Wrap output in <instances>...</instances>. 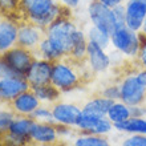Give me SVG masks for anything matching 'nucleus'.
I'll return each mask as SVG.
<instances>
[{
	"instance_id": "1",
	"label": "nucleus",
	"mask_w": 146,
	"mask_h": 146,
	"mask_svg": "<svg viewBox=\"0 0 146 146\" xmlns=\"http://www.w3.org/2000/svg\"><path fill=\"white\" fill-rule=\"evenodd\" d=\"M81 64L82 62H76L68 57L54 61L52 66L50 84L61 93L72 92L80 88L93 73L89 68H81Z\"/></svg>"
},
{
	"instance_id": "2",
	"label": "nucleus",
	"mask_w": 146,
	"mask_h": 146,
	"mask_svg": "<svg viewBox=\"0 0 146 146\" xmlns=\"http://www.w3.org/2000/svg\"><path fill=\"white\" fill-rule=\"evenodd\" d=\"M65 7L57 0H20V17L45 29L54 20L64 16Z\"/></svg>"
},
{
	"instance_id": "3",
	"label": "nucleus",
	"mask_w": 146,
	"mask_h": 146,
	"mask_svg": "<svg viewBox=\"0 0 146 146\" xmlns=\"http://www.w3.org/2000/svg\"><path fill=\"white\" fill-rule=\"evenodd\" d=\"M76 31V24L68 17V15H64L45 28V37L60 50V53L65 58L70 53L73 36Z\"/></svg>"
},
{
	"instance_id": "4",
	"label": "nucleus",
	"mask_w": 146,
	"mask_h": 146,
	"mask_svg": "<svg viewBox=\"0 0 146 146\" xmlns=\"http://www.w3.org/2000/svg\"><path fill=\"white\" fill-rule=\"evenodd\" d=\"M121 101L129 106L142 105L146 101V69L131 72L119 82Z\"/></svg>"
},
{
	"instance_id": "5",
	"label": "nucleus",
	"mask_w": 146,
	"mask_h": 146,
	"mask_svg": "<svg viewBox=\"0 0 146 146\" xmlns=\"http://www.w3.org/2000/svg\"><path fill=\"white\" fill-rule=\"evenodd\" d=\"M110 41L117 50L127 57H137L139 50V32L131 31L125 23L118 24L110 35Z\"/></svg>"
},
{
	"instance_id": "6",
	"label": "nucleus",
	"mask_w": 146,
	"mask_h": 146,
	"mask_svg": "<svg viewBox=\"0 0 146 146\" xmlns=\"http://www.w3.org/2000/svg\"><path fill=\"white\" fill-rule=\"evenodd\" d=\"M88 15L94 27L100 28L109 35H111V32L114 31V28L118 24L114 9L102 4L98 0L90 1L88 7Z\"/></svg>"
},
{
	"instance_id": "7",
	"label": "nucleus",
	"mask_w": 146,
	"mask_h": 146,
	"mask_svg": "<svg viewBox=\"0 0 146 146\" xmlns=\"http://www.w3.org/2000/svg\"><path fill=\"white\" fill-rule=\"evenodd\" d=\"M1 58L5 61L11 72L15 76L20 77H25L29 66L32 65V62L35 60L31 49H27V48H23L19 45L13 46L9 50H7L5 53H3Z\"/></svg>"
},
{
	"instance_id": "8",
	"label": "nucleus",
	"mask_w": 146,
	"mask_h": 146,
	"mask_svg": "<svg viewBox=\"0 0 146 146\" xmlns=\"http://www.w3.org/2000/svg\"><path fill=\"white\" fill-rule=\"evenodd\" d=\"M77 129L80 133H89V134L105 135L114 129V125L108 117H98V115L81 113L77 121Z\"/></svg>"
},
{
	"instance_id": "9",
	"label": "nucleus",
	"mask_w": 146,
	"mask_h": 146,
	"mask_svg": "<svg viewBox=\"0 0 146 146\" xmlns=\"http://www.w3.org/2000/svg\"><path fill=\"white\" fill-rule=\"evenodd\" d=\"M31 89L25 77L7 76L0 78V104H11L23 92Z\"/></svg>"
},
{
	"instance_id": "10",
	"label": "nucleus",
	"mask_w": 146,
	"mask_h": 146,
	"mask_svg": "<svg viewBox=\"0 0 146 146\" xmlns=\"http://www.w3.org/2000/svg\"><path fill=\"white\" fill-rule=\"evenodd\" d=\"M50 109H52V115H53V122L56 125H65L70 127L77 126V121L82 113V108H80L78 105L69 104V102H60V101L52 105Z\"/></svg>"
},
{
	"instance_id": "11",
	"label": "nucleus",
	"mask_w": 146,
	"mask_h": 146,
	"mask_svg": "<svg viewBox=\"0 0 146 146\" xmlns=\"http://www.w3.org/2000/svg\"><path fill=\"white\" fill-rule=\"evenodd\" d=\"M52 66L53 62L44 60V58H35L32 65L29 66L25 80L31 86V89H35L41 85H46L50 82V76H52Z\"/></svg>"
},
{
	"instance_id": "12",
	"label": "nucleus",
	"mask_w": 146,
	"mask_h": 146,
	"mask_svg": "<svg viewBox=\"0 0 146 146\" xmlns=\"http://www.w3.org/2000/svg\"><path fill=\"white\" fill-rule=\"evenodd\" d=\"M146 19V0H127L125 4V24L131 31L139 32Z\"/></svg>"
},
{
	"instance_id": "13",
	"label": "nucleus",
	"mask_w": 146,
	"mask_h": 146,
	"mask_svg": "<svg viewBox=\"0 0 146 146\" xmlns=\"http://www.w3.org/2000/svg\"><path fill=\"white\" fill-rule=\"evenodd\" d=\"M44 36H45V29H42L32 23L24 21V23L19 24L17 45L32 50L37 48Z\"/></svg>"
},
{
	"instance_id": "14",
	"label": "nucleus",
	"mask_w": 146,
	"mask_h": 146,
	"mask_svg": "<svg viewBox=\"0 0 146 146\" xmlns=\"http://www.w3.org/2000/svg\"><path fill=\"white\" fill-rule=\"evenodd\" d=\"M40 105H41V102L35 94V92L32 89H28L12 101L9 104V109L15 113V115L32 117V114L35 113V110Z\"/></svg>"
},
{
	"instance_id": "15",
	"label": "nucleus",
	"mask_w": 146,
	"mask_h": 146,
	"mask_svg": "<svg viewBox=\"0 0 146 146\" xmlns=\"http://www.w3.org/2000/svg\"><path fill=\"white\" fill-rule=\"evenodd\" d=\"M19 23L16 20L4 16L0 19V56L17 45Z\"/></svg>"
},
{
	"instance_id": "16",
	"label": "nucleus",
	"mask_w": 146,
	"mask_h": 146,
	"mask_svg": "<svg viewBox=\"0 0 146 146\" xmlns=\"http://www.w3.org/2000/svg\"><path fill=\"white\" fill-rule=\"evenodd\" d=\"M88 66L93 73H102L109 69L110 66V57L106 54L104 48L94 44L93 41H88V50H86V60Z\"/></svg>"
},
{
	"instance_id": "17",
	"label": "nucleus",
	"mask_w": 146,
	"mask_h": 146,
	"mask_svg": "<svg viewBox=\"0 0 146 146\" xmlns=\"http://www.w3.org/2000/svg\"><path fill=\"white\" fill-rule=\"evenodd\" d=\"M31 141L33 145H44L60 141L56 123L53 122H35L31 131Z\"/></svg>"
},
{
	"instance_id": "18",
	"label": "nucleus",
	"mask_w": 146,
	"mask_h": 146,
	"mask_svg": "<svg viewBox=\"0 0 146 146\" xmlns=\"http://www.w3.org/2000/svg\"><path fill=\"white\" fill-rule=\"evenodd\" d=\"M35 119L32 117H24V115H15L11 125L8 127V133L20 137V138L31 139V131L35 125Z\"/></svg>"
},
{
	"instance_id": "19",
	"label": "nucleus",
	"mask_w": 146,
	"mask_h": 146,
	"mask_svg": "<svg viewBox=\"0 0 146 146\" xmlns=\"http://www.w3.org/2000/svg\"><path fill=\"white\" fill-rule=\"evenodd\" d=\"M88 37L85 36V33L80 29H77L73 36V42H72V49L68 56V58L73 60L76 62H85L86 60V50H88Z\"/></svg>"
},
{
	"instance_id": "20",
	"label": "nucleus",
	"mask_w": 146,
	"mask_h": 146,
	"mask_svg": "<svg viewBox=\"0 0 146 146\" xmlns=\"http://www.w3.org/2000/svg\"><path fill=\"white\" fill-rule=\"evenodd\" d=\"M114 101L109 100L106 97L102 96H97L92 100H89L86 104L82 106V111L88 113V114L93 115H98V117H106L108 111L110 109V106L113 105Z\"/></svg>"
},
{
	"instance_id": "21",
	"label": "nucleus",
	"mask_w": 146,
	"mask_h": 146,
	"mask_svg": "<svg viewBox=\"0 0 146 146\" xmlns=\"http://www.w3.org/2000/svg\"><path fill=\"white\" fill-rule=\"evenodd\" d=\"M114 129L127 134H146V119L143 117H130L123 122L114 123Z\"/></svg>"
},
{
	"instance_id": "22",
	"label": "nucleus",
	"mask_w": 146,
	"mask_h": 146,
	"mask_svg": "<svg viewBox=\"0 0 146 146\" xmlns=\"http://www.w3.org/2000/svg\"><path fill=\"white\" fill-rule=\"evenodd\" d=\"M35 94L37 96V98L40 100L41 104H50L53 105L56 104L58 100H60V96H61V92L58 90L56 86L50 84H46V85H41V86H37V88L32 89Z\"/></svg>"
},
{
	"instance_id": "23",
	"label": "nucleus",
	"mask_w": 146,
	"mask_h": 146,
	"mask_svg": "<svg viewBox=\"0 0 146 146\" xmlns=\"http://www.w3.org/2000/svg\"><path fill=\"white\" fill-rule=\"evenodd\" d=\"M106 117L113 122V125H114V123L123 122V121H126L127 118H130L131 117L130 106L126 105L125 102H122L121 100L114 101L113 105L110 106V109H109Z\"/></svg>"
},
{
	"instance_id": "24",
	"label": "nucleus",
	"mask_w": 146,
	"mask_h": 146,
	"mask_svg": "<svg viewBox=\"0 0 146 146\" xmlns=\"http://www.w3.org/2000/svg\"><path fill=\"white\" fill-rule=\"evenodd\" d=\"M73 146H111V143L105 135L80 133L73 141Z\"/></svg>"
},
{
	"instance_id": "25",
	"label": "nucleus",
	"mask_w": 146,
	"mask_h": 146,
	"mask_svg": "<svg viewBox=\"0 0 146 146\" xmlns=\"http://www.w3.org/2000/svg\"><path fill=\"white\" fill-rule=\"evenodd\" d=\"M37 50H38V53H40V56H41V58L48 60V61H50V62H54V61H57V60L64 58V56L60 53V50H58L45 36H44V38L41 40V42L38 44Z\"/></svg>"
},
{
	"instance_id": "26",
	"label": "nucleus",
	"mask_w": 146,
	"mask_h": 146,
	"mask_svg": "<svg viewBox=\"0 0 146 146\" xmlns=\"http://www.w3.org/2000/svg\"><path fill=\"white\" fill-rule=\"evenodd\" d=\"M88 40L89 41H93L94 44H97V45H100L101 48H104V49H106V48L109 46V44L111 42L110 41V35L106 33V32H104L102 29H100V28L94 27V25L89 29Z\"/></svg>"
},
{
	"instance_id": "27",
	"label": "nucleus",
	"mask_w": 146,
	"mask_h": 146,
	"mask_svg": "<svg viewBox=\"0 0 146 146\" xmlns=\"http://www.w3.org/2000/svg\"><path fill=\"white\" fill-rule=\"evenodd\" d=\"M20 0H0V13L3 16L13 19V17H20ZM15 20V19H13Z\"/></svg>"
},
{
	"instance_id": "28",
	"label": "nucleus",
	"mask_w": 146,
	"mask_h": 146,
	"mask_svg": "<svg viewBox=\"0 0 146 146\" xmlns=\"http://www.w3.org/2000/svg\"><path fill=\"white\" fill-rule=\"evenodd\" d=\"M32 118L36 122H53V115H52V109L46 105H40L32 114ZM54 123V122H53Z\"/></svg>"
},
{
	"instance_id": "29",
	"label": "nucleus",
	"mask_w": 146,
	"mask_h": 146,
	"mask_svg": "<svg viewBox=\"0 0 146 146\" xmlns=\"http://www.w3.org/2000/svg\"><path fill=\"white\" fill-rule=\"evenodd\" d=\"M1 141H3L4 146H31L32 141L27 138H20V137H16V135L11 134V133H5L1 137Z\"/></svg>"
},
{
	"instance_id": "30",
	"label": "nucleus",
	"mask_w": 146,
	"mask_h": 146,
	"mask_svg": "<svg viewBox=\"0 0 146 146\" xmlns=\"http://www.w3.org/2000/svg\"><path fill=\"white\" fill-rule=\"evenodd\" d=\"M13 118H15V113L11 109L0 108V137L8 131V127H9Z\"/></svg>"
},
{
	"instance_id": "31",
	"label": "nucleus",
	"mask_w": 146,
	"mask_h": 146,
	"mask_svg": "<svg viewBox=\"0 0 146 146\" xmlns=\"http://www.w3.org/2000/svg\"><path fill=\"white\" fill-rule=\"evenodd\" d=\"M100 96L106 97L109 100L113 101H119L121 100V90H119V84H111L105 86L102 90H101Z\"/></svg>"
},
{
	"instance_id": "32",
	"label": "nucleus",
	"mask_w": 146,
	"mask_h": 146,
	"mask_svg": "<svg viewBox=\"0 0 146 146\" xmlns=\"http://www.w3.org/2000/svg\"><path fill=\"white\" fill-rule=\"evenodd\" d=\"M139 38H141V44H139V50L137 53L135 61L139 65V68L146 69V36L139 33Z\"/></svg>"
},
{
	"instance_id": "33",
	"label": "nucleus",
	"mask_w": 146,
	"mask_h": 146,
	"mask_svg": "<svg viewBox=\"0 0 146 146\" xmlns=\"http://www.w3.org/2000/svg\"><path fill=\"white\" fill-rule=\"evenodd\" d=\"M121 146H146V134H130L123 139Z\"/></svg>"
},
{
	"instance_id": "34",
	"label": "nucleus",
	"mask_w": 146,
	"mask_h": 146,
	"mask_svg": "<svg viewBox=\"0 0 146 146\" xmlns=\"http://www.w3.org/2000/svg\"><path fill=\"white\" fill-rule=\"evenodd\" d=\"M57 127V133H58V138L60 141H64L66 137L72 135V127L70 126H65V125H56Z\"/></svg>"
},
{
	"instance_id": "35",
	"label": "nucleus",
	"mask_w": 146,
	"mask_h": 146,
	"mask_svg": "<svg viewBox=\"0 0 146 146\" xmlns=\"http://www.w3.org/2000/svg\"><path fill=\"white\" fill-rule=\"evenodd\" d=\"M7 76H15V74L11 72V69L8 68L5 61H4L3 58H1V56H0V78H1V77H7Z\"/></svg>"
},
{
	"instance_id": "36",
	"label": "nucleus",
	"mask_w": 146,
	"mask_h": 146,
	"mask_svg": "<svg viewBox=\"0 0 146 146\" xmlns=\"http://www.w3.org/2000/svg\"><path fill=\"white\" fill-rule=\"evenodd\" d=\"M98 1H101L102 4H105V5H108V7H110V8H114L123 3L122 0H98Z\"/></svg>"
},
{
	"instance_id": "37",
	"label": "nucleus",
	"mask_w": 146,
	"mask_h": 146,
	"mask_svg": "<svg viewBox=\"0 0 146 146\" xmlns=\"http://www.w3.org/2000/svg\"><path fill=\"white\" fill-rule=\"evenodd\" d=\"M31 146H66L64 141H57V142H53V143H44V145H33L32 143Z\"/></svg>"
},
{
	"instance_id": "38",
	"label": "nucleus",
	"mask_w": 146,
	"mask_h": 146,
	"mask_svg": "<svg viewBox=\"0 0 146 146\" xmlns=\"http://www.w3.org/2000/svg\"><path fill=\"white\" fill-rule=\"evenodd\" d=\"M139 33H141V35H143V36H146V19H145V21H143V25H142V28H141Z\"/></svg>"
},
{
	"instance_id": "39",
	"label": "nucleus",
	"mask_w": 146,
	"mask_h": 146,
	"mask_svg": "<svg viewBox=\"0 0 146 146\" xmlns=\"http://www.w3.org/2000/svg\"><path fill=\"white\" fill-rule=\"evenodd\" d=\"M122 1H123V0H122Z\"/></svg>"
}]
</instances>
